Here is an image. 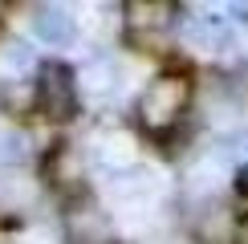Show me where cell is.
Returning <instances> with one entry per match:
<instances>
[{
	"label": "cell",
	"mask_w": 248,
	"mask_h": 244,
	"mask_svg": "<svg viewBox=\"0 0 248 244\" xmlns=\"http://www.w3.org/2000/svg\"><path fill=\"white\" fill-rule=\"evenodd\" d=\"M37 179H29L25 171L16 167H4L0 171V212H25L37 203Z\"/></svg>",
	"instance_id": "obj_9"
},
{
	"label": "cell",
	"mask_w": 248,
	"mask_h": 244,
	"mask_svg": "<svg viewBox=\"0 0 248 244\" xmlns=\"http://www.w3.org/2000/svg\"><path fill=\"white\" fill-rule=\"evenodd\" d=\"M155 191H159V175H155L151 167H142V163L110 175V183H106V196L114 199L118 208H147L155 199Z\"/></svg>",
	"instance_id": "obj_4"
},
{
	"label": "cell",
	"mask_w": 248,
	"mask_h": 244,
	"mask_svg": "<svg viewBox=\"0 0 248 244\" xmlns=\"http://www.w3.org/2000/svg\"><path fill=\"white\" fill-rule=\"evenodd\" d=\"M69 244H114V224L102 208H94L90 199H74L61 216Z\"/></svg>",
	"instance_id": "obj_3"
},
{
	"label": "cell",
	"mask_w": 248,
	"mask_h": 244,
	"mask_svg": "<svg viewBox=\"0 0 248 244\" xmlns=\"http://www.w3.org/2000/svg\"><path fill=\"white\" fill-rule=\"evenodd\" d=\"M240 187H244V191H248V167H244V171H240Z\"/></svg>",
	"instance_id": "obj_15"
},
{
	"label": "cell",
	"mask_w": 248,
	"mask_h": 244,
	"mask_svg": "<svg viewBox=\"0 0 248 244\" xmlns=\"http://www.w3.org/2000/svg\"><path fill=\"white\" fill-rule=\"evenodd\" d=\"M90 163L102 167L106 175H118V171L134 167V155H130V138L122 130H98L90 138Z\"/></svg>",
	"instance_id": "obj_5"
},
{
	"label": "cell",
	"mask_w": 248,
	"mask_h": 244,
	"mask_svg": "<svg viewBox=\"0 0 248 244\" xmlns=\"http://www.w3.org/2000/svg\"><path fill=\"white\" fill-rule=\"evenodd\" d=\"M81 175H86V163H81V155L74 147H57L53 155H49V183L53 187H65V191H74Z\"/></svg>",
	"instance_id": "obj_11"
},
{
	"label": "cell",
	"mask_w": 248,
	"mask_h": 244,
	"mask_svg": "<svg viewBox=\"0 0 248 244\" xmlns=\"http://www.w3.org/2000/svg\"><path fill=\"white\" fill-rule=\"evenodd\" d=\"M33 29H37V37L45 41V45H53V49H65L69 41L78 37V29H74V16H69L65 8H53V4H41V8H37V16H33Z\"/></svg>",
	"instance_id": "obj_10"
},
{
	"label": "cell",
	"mask_w": 248,
	"mask_h": 244,
	"mask_svg": "<svg viewBox=\"0 0 248 244\" xmlns=\"http://www.w3.org/2000/svg\"><path fill=\"white\" fill-rule=\"evenodd\" d=\"M187 106H191V77L179 69H167V74H155L147 81V90L139 98V122L147 135L163 138L183 122Z\"/></svg>",
	"instance_id": "obj_1"
},
{
	"label": "cell",
	"mask_w": 248,
	"mask_h": 244,
	"mask_svg": "<svg viewBox=\"0 0 248 244\" xmlns=\"http://www.w3.org/2000/svg\"><path fill=\"white\" fill-rule=\"evenodd\" d=\"M29 155V138L16 130H0V167H16Z\"/></svg>",
	"instance_id": "obj_13"
},
{
	"label": "cell",
	"mask_w": 248,
	"mask_h": 244,
	"mask_svg": "<svg viewBox=\"0 0 248 244\" xmlns=\"http://www.w3.org/2000/svg\"><path fill=\"white\" fill-rule=\"evenodd\" d=\"M236 244H248V220H240V228H236Z\"/></svg>",
	"instance_id": "obj_14"
},
{
	"label": "cell",
	"mask_w": 248,
	"mask_h": 244,
	"mask_svg": "<svg viewBox=\"0 0 248 244\" xmlns=\"http://www.w3.org/2000/svg\"><path fill=\"white\" fill-rule=\"evenodd\" d=\"M183 41H191L195 49H224L232 41V20L220 13H195L187 25H183Z\"/></svg>",
	"instance_id": "obj_7"
},
{
	"label": "cell",
	"mask_w": 248,
	"mask_h": 244,
	"mask_svg": "<svg viewBox=\"0 0 248 244\" xmlns=\"http://www.w3.org/2000/svg\"><path fill=\"white\" fill-rule=\"evenodd\" d=\"M78 94H90V98H106L110 90L118 86V65H114V57H106V53H94L86 61V65L78 69Z\"/></svg>",
	"instance_id": "obj_8"
},
{
	"label": "cell",
	"mask_w": 248,
	"mask_h": 244,
	"mask_svg": "<svg viewBox=\"0 0 248 244\" xmlns=\"http://www.w3.org/2000/svg\"><path fill=\"white\" fill-rule=\"evenodd\" d=\"M37 110L53 122H65L78 114V77L69 65H45L37 81Z\"/></svg>",
	"instance_id": "obj_2"
},
{
	"label": "cell",
	"mask_w": 248,
	"mask_h": 244,
	"mask_svg": "<svg viewBox=\"0 0 248 244\" xmlns=\"http://www.w3.org/2000/svg\"><path fill=\"white\" fill-rule=\"evenodd\" d=\"M126 29L130 33H167L179 16V8L171 0H130L126 8Z\"/></svg>",
	"instance_id": "obj_6"
},
{
	"label": "cell",
	"mask_w": 248,
	"mask_h": 244,
	"mask_svg": "<svg viewBox=\"0 0 248 244\" xmlns=\"http://www.w3.org/2000/svg\"><path fill=\"white\" fill-rule=\"evenodd\" d=\"M33 65H37V53L25 45V41H8V45L0 49V77L20 81V77H25Z\"/></svg>",
	"instance_id": "obj_12"
}]
</instances>
